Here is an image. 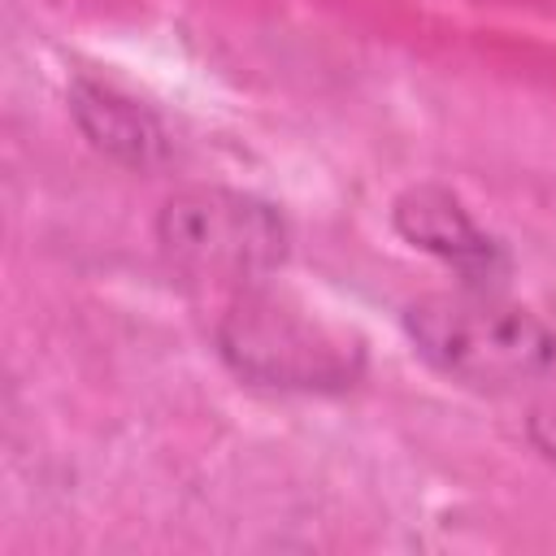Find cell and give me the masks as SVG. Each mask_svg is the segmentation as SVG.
Returning a JSON list of instances; mask_svg holds the SVG:
<instances>
[{"label": "cell", "instance_id": "obj_1", "mask_svg": "<svg viewBox=\"0 0 556 556\" xmlns=\"http://www.w3.org/2000/svg\"><path fill=\"white\" fill-rule=\"evenodd\" d=\"M404 334L443 378L473 391H521L556 374V330L500 291H430L404 308Z\"/></svg>", "mask_w": 556, "mask_h": 556}, {"label": "cell", "instance_id": "obj_2", "mask_svg": "<svg viewBox=\"0 0 556 556\" xmlns=\"http://www.w3.org/2000/svg\"><path fill=\"white\" fill-rule=\"evenodd\" d=\"M222 361L269 391H348L365 369V343L265 282L239 287L217 321Z\"/></svg>", "mask_w": 556, "mask_h": 556}, {"label": "cell", "instance_id": "obj_3", "mask_svg": "<svg viewBox=\"0 0 556 556\" xmlns=\"http://www.w3.org/2000/svg\"><path fill=\"white\" fill-rule=\"evenodd\" d=\"M161 256L213 287L265 282L291 252V226L278 204L235 187H182L156 213Z\"/></svg>", "mask_w": 556, "mask_h": 556}, {"label": "cell", "instance_id": "obj_4", "mask_svg": "<svg viewBox=\"0 0 556 556\" xmlns=\"http://www.w3.org/2000/svg\"><path fill=\"white\" fill-rule=\"evenodd\" d=\"M391 226L404 243H413L417 252L439 256L460 287H482V291H500V282L508 278L513 261L508 248L486 235L469 208L460 204V195H452L439 182H417L404 187L391 204Z\"/></svg>", "mask_w": 556, "mask_h": 556}, {"label": "cell", "instance_id": "obj_5", "mask_svg": "<svg viewBox=\"0 0 556 556\" xmlns=\"http://www.w3.org/2000/svg\"><path fill=\"white\" fill-rule=\"evenodd\" d=\"M70 117L78 126V135L109 161L126 165V169H161L169 156H174V143H169V130L165 122L139 104L135 96L100 83V78H74L70 91Z\"/></svg>", "mask_w": 556, "mask_h": 556}, {"label": "cell", "instance_id": "obj_6", "mask_svg": "<svg viewBox=\"0 0 556 556\" xmlns=\"http://www.w3.org/2000/svg\"><path fill=\"white\" fill-rule=\"evenodd\" d=\"M526 439L534 443V452H539L543 460L556 465V400L530 408V417H526Z\"/></svg>", "mask_w": 556, "mask_h": 556}]
</instances>
